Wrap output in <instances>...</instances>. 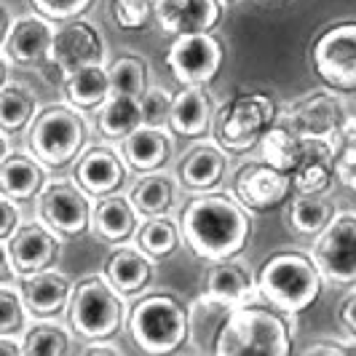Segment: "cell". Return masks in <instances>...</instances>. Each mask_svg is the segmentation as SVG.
I'll return each mask as SVG.
<instances>
[{"label": "cell", "mask_w": 356, "mask_h": 356, "mask_svg": "<svg viewBox=\"0 0 356 356\" xmlns=\"http://www.w3.org/2000/svg\"><path fill=\"white\" fill-rule=\"evenodd\" d=\"M38 214L62 238L83 236L91 228V220H94L86 191H78L67 179L46 182V188L38 196Z\"/></svg>", "instance_id": "30bf717a"}, {"label": "cell", "mask_w": 356, "mask_h": 356, "mask_svg": "<svg viewBox=\"0 0 356 356\" xmlns=\"http://www.w3.org/2000/svg\"><path fill=\"white\" fill-rule=\"evenodd\" d=\"M27 321V305L22 292L8 284L0 286V335H17Z\"/></svg>", "instance_id": "f35d334b"}, {"label": "cell", "mask_w": 356, "mask_h": 356, "mask_svg": "<svg viewBox=\"0 0 356 356\" xmlns=\"http://www.w3.org/2000/svg\"><path fill=\"white\" fill-rule=\"evenodd\" d=\"M140 126H143V102L137 97L113 94L105 105L99 107L97 129L105 140H126Z\"/></svg>", "instance_id": "4dcf8cb0"}, {"label": "cell", "mask_w": 356, "mask_h": 356, "mask_svg": "<svg viewBox=\"0 0 356 356\" xmlns=\"http://www.w3.org/2000/svg\"><path fill=\"white\" fill-rule=\"evenodd\" d=\"M59 233L51 231L46 222L43 225H19V231L3 241V260H8L14 273L27 276V273H38L46 270L56 263L59 257Z\"/></svg>", "instance_id": "5bb4252c"}, {"label": "cell", "mask_w": 356, "mask_h": 356, "mask_svg": "<svg viewBox=\"0 0 356 356\" xmlns=\"http://www.w3.org/2000/svg\"><path fill=\"white\" fill-rule=\"evenodd\" d=\"M62 86H65L67 102L83 113L102 107L113 97L110 70H105V65H86L81 70L70 72L67 78H62Z\"/></svg>", "instance_id": "4316f807"}, {"label": "cell", "mask_w": 356, "mask_h": 356, "mask_svg": "<svg viewBox=\"0 0 356 356\" xmlns=\"http://www.w3.org/2000/svg\"><path fill=\"white\" fill-rule=\"evenodd\" d=\"M222 3H225V6H233V3H241V0H222Z\"/></svg>", "instance_id": "681fc988"}, {"label": "cell", "mask_w": 356, "mask_h": 356, "mask_svg": "<svg viewBox=\"0 0 356 356\" xmlns=\"http://www.w3.org/2000/svg\"><path fill=\"white\" fill-rule=\"evenodd\" d=\"M305 147V137L289 124L284 113L276 118V124L266 131V137L260 140V159L268 161L270 166L282 169V172H289L298 166V161L303 156Z\"/></svg>", "instance_id": "f546056e"}, {"label": "cell", "mask_w": 356, "mask_h": 356, "mask_svg": "<svg viewBox=\"0 0 356 356\" xmlns=\"http://www.w3.org/2000/svg\"><path fill=\"white\" fill-rule=\"evenodd\" d=\"M143 124L156 126V129H166L172 121V105L175 97L163 89H147L143 94Z\"/></svg>", "instance_id": "ab89813d"}, {"label": "cell", "mask_w": 356, "mask_h": 356, "mask_svg": "<svg viewBox=\"0 0 356 356\" xmlns=\"http://www.w3.org/2000/svg\"><path fill=\"white\" fill-rule=\"evenodd\" d=\"M311 257L327 282L338 286L356 284V214H335V220L319 233Z\"/></svg>", "instance_id": "9c48e42d"}, {"label": "cell", "mask_w": 356, "mask_h": 356, "mask_svg": "<svg viewBox=\"0 0 356 356\" xmlns=\"http://www.w3.org/2000/svg\"><path fill=\"white\" fill-rule=\"evenodd\" d=\"M169 129L188 140H198L212 129V102L204 86H185L175 97Z\"/></svg>", "instance_id": "d4e9b609"}, {"label": "cell", "mask_w": 356, "mask_h": 356, "mask_svg": "<svg viewBox=\"0 0 356 356\" xmlns=\"http://www.w3.org/2000/svg\"><path fill=\"white\" fill-rule=\"evenodd\" d=\"M292 175L282 172L276 166H270L268 161H247L233 179V191L236 198L252 209V212H268L273 207H279L286 201L289 191H292Z\"/></svg>", "instance_id": "4fadbf2b"}, {"label": "cell", "mask_w": 356, "mask_h": 356, "mask_svg": "<svg viewBox=\"0 0 356 356\" xmlns=\"http://www.w3.org/2000/svg\"><path fill=\"white\" fill-rule=\"evenodd\" d=\"M338 179L335 143L332 140H305L303 156L292 169V185L305 196H327Z\"/></svg>", "instance_id": "ac0fdd59"}, {"label": "cell", "mask_w": 356, "mask_h": 356, "mask_svg": "<svg viewBox=\"0 0 356 356\" xmlns=\"http://www.w3.org/2000/svg\"><path fill=\"white\" fill-rule=\"evenodd\" d=\"M276 124V105L263 91H244L228 99L214 113L212 134L214 143L225 153H250L260 147L266 131Z\"/></svg>", "instance_id": "277c9868"}, {"label": "cell", "mask_w": 356, "mask_h": 356, "mask_svg": "<svg viewBox=\"0 0 356 356\" xmlns=\"http://www.w3.org/2000/svg\"><path fill=\"white\" fill-rule=\"evenodd\" d=\"M314 70L335 91H356V22H340L324 30L314 43Z\"/></svg>", "instance_id": "ba28073f"}, {"label": "cell", "mask_w": 356, "mask_h": 356, "mask_svg": "<svg viewBox=\"0 0 356 356\" xmlns=\"http://www.w3.org/2000/svg\"><path fill=\"white\" fill-rule=\"evenodd\" d=\"M0 354L3 356H22L24 354V343L14 340V335H0Z\"/></svg>", "instance_id": "c3c4849f"}, {"label": "cell", "mask_w": 356, "mask_h": 356, "mask_svg": "<svg viewBox=\"0 0 356 356\" xmlns=\"http://www.w3.org/2000/svg\"><path fill=\"white\" fill-rule=\"evenodd\" d=\"M19 292L24 298L27 311L38 319H51L56 314H62L72 298L70 279L65 273L49 270V268L22 276Z\"/></svg>", "instance_id": "d6986e66"}, {"label": "cell", "mask_w": 356, "mask_h": 356, "mask_svg": "<svg viewBox=\"0 0 356 356\" xmlns=\"http://www.w3.org/2000/svg\"><path fill=\"white\" fill-rule=\"evenodd\" d=\"M335 169H338L340 182L356 193V159H351V156H340L338 150H335Z\"/></svg>", "instance_id": "f6af8a7d"}, {"label": "cell", "mask_w": 356, "mask_h": 356, "mask_svg": "<svg viewBox=\"0 0 356 356\" xmlns=\"http://www.w3.org/2000/svg\"><path fill=\"white\" fill-rule=\"evenodd\" d=\"M233 305L214 298L212 292H204L188 308V338L193 340V348L201 354H214L217 340L222 335L225 324L231 319Z\"/></svg>", "instance_id": "ffe728a7"}, {"label": "cell", "mask_w": 356, "mask_h": 356, "mask_svg": "<svg viewBox=\"0 0 356 356\" xmlns=\"http://www.w3.org/2000/svg\"><path fill=\"white\" fill-rule=\"evenodd\" d=\"M273 3H279V0H273Z\"/></svg>", "instance_id": "f907efd6"}, {"label": "cell", "mask_w": 356, "mask_h": 356, "mask_svg": "<svg viewBox=\"0 0 356 356\" xmlns=\"http://www.w3.org/2000/svg\"><path fill=\"white\" fill-rule=\"evenodd\" d=\"M70 324L86 340L113 338L124 324V305L115 295V286L102 276L78 282L70 298Z\"/></svg>", "instance_id": "52a82bcc"}, {"label": "cell", "mask_w": 356, "mask_h": 356, "mask_svg": "<svg viewBox=\"0 0 356 356\" xmlns=\"http://www.w3.org/2000/svg\"><path fill=\"white\" fill-rule=\"evenodd\" d=\"M35 107V91L17 81H6V86L0 91V124L6 131H22L33 121Z\"/></svg>", "instance_id": "d6a6232c"}, {"label": "cell", "mask_w": 356, "mask_h": 356, "mask_svg": "<svg viewBox=\"0 0 356 356\" xmlns=\"http://www.w3.org/2000/svg\"><path fill=\"white\" fill-rule=\"evenodd\" d=\"M0 212H3V222H0V241H8V238L19 231L17 201H14L11 196H3L0 198Z\"/></svg>", "instance_id": "b9f144b4"}, {"label": "cell", "mask_w": 356, "mask_h": 356, "mask_svg": "<svg viewBox=\"0 0 356 356\" xmlns=\"http://www.w3.org/2000/svg\"><path fill=\"white\" fill-rule=\"evenodd\" d=\"M94 0H33L38 14L49 19H56V22H70V19H78L81 14H86L91 8Z\"/></svg>", "instance_id": "60d3db41"}, {"label": "cell", "mask_w": 356, "mask_h": 356, "mask_svg": "<svg viewBox=\"0 0 356 356\" xmlns=\"http://www.w3.org/2000/svg\"><path fill=\"white\" fill-rule=\"evenodd\" d=\"M228 169V156L220 145H196L191 147L182 161H179V182L193 191V193H204L212 191L214 185H220Z\"/></svg>", "instance_id": "603a6c76"}, {"label": "cell", "mask_w": 356, "mask_h": 356, "mask_svg": "<svg viewBox=\"0 0 356 356\" xmlns=\"http://www.w3.org/2000/svg\"><path fill=\"white\" fill-rule=\"evenodd\" d=\"M137 244L153 260H161V257H166V254H172V252L177 250V225L172 220H166V217H147L143 222V228H140V233H137Z\"/></svg>", "instance_id": "d590c367"}, {"label": "cell", "mask_w": 356, "mask_h": 356, "mask_svg": "<svg viewBox=\"0 0 356 356\" xmlns=\"http://www.w3.org/2000/svg\"><path fill=\"white\" fill-rule=\"evenodd\" d=\"M257 282L252 279L250 268L244 263H236L233 257L228 260H217L207 276V292H212L214 298L231 303L233 308L250 303L254 298Z\"/></svg>", "instance_id": "f1b7e54d"}, {"label": "cell", "mask_w": 356, "mask_h": 356, "mask_svg": "<svg viewBox=\"0 0 356 356\" xmlns=\"http://www.w3.org/2000/svg\"><path fill=\"white\" fill-rule=\"evenodd\" d=\"M348 351V346H338V343H314L305 348V354H332V356H343Z\"/></svg>", "instance_id": "7dc6e473"}, {"label": "cell", "mask_w": 356, "mask_h": 356, "mask_svg": "<svg viewBox=\"0 0 356 356\" xmlns=\"http://www.w3.org/2000/svg\"><path fill=\"white\" fill-rule=\"evenodd\" d=\"M83 110L72 107H49L38 115L30 131V150L43 166L65 169L67 163L81 156L83 145L89 140V126L81 115Z\"/></svg>", "instance_id": "8992f818"}, {"label": "cell", "mask_w": 356, "mask_h": 356, "mask_svg": "<svg viewBox=\"0 0 356 356\" xmlns=\"http://www.w3.org/2000/svg\"><path fill=\"white\" fill-rule=\"evenodd\" d=\"M131 204L143 217H163L175 204V179L169 175L147 172L131 191Z\"/></svg>", "instance_id": "1f68e13d"}, {"label": "cell", "mask_w": 356, "mask_h": 356, "mask_svg": "<svg viewBox=\"0 0 356 356\" xmlns=\"http://www.w3.org/2000/svg\"><path fill=\"white\" fill-rule=\"evenodd\" d=\"M284 311H270L263 305H238L233 308L231 319L217 340V356H250L292 354V330L282 316Z\"/></svg>", "instance_id": "7a4b0ae2"}, {"label": "cell", "mask_w": 356, "mask_h": 356, "mask_svg": "<svg viewBox=\"0 0 356 356\" xmlns=\"http://www.w3.org/2000/svg\"><path fill=\"white\" fill-rule=\"evenodd\" d=\"M338 321L351 338H356V292H351L338 303Z\"/></svg>", "instance_id": "ee69618b"}, {"label": "cell", "mask_w": 356, "mask_h": 356, "mask_svg": "<svg viewBox=\"0 0 356 356\" xmlns=\"http://www.w3.org/2000/svg\"><path fill=\"white\" fill-rule=\"evenodd\" d=\"M335 220V204L324 196H305L298 193L289 209V225L300 236H319Z\"/></svg>", "instance_id": "836d02e7"}, {"label": "cell", "mask_w": 356, "mask_h": 356, "mask_svg": "<svg viewBox=\"0 0 356 356\" xmlns=\"http://www.w3.org/2000/svg\"><path fill=\"white\" fill-rule=\"evenodd\" d=\"M121 156L131 172H140V175L159 172L172 156V140H169L166 129L143 124L126 140H121Z\"/></svg>", "instance_id": "7402d4cb"}, {"label": "cell", "mask_w": 356, "mask_h": 356, "mask_svg": "<svg viewBox=\"0 0 356 356\" xmlns=\"http://www.w3.org/2000/svg\"><path fill=\"white\" fill-rule=\"evenodd\" d=\"M284 115L305 140H335L338 129L346 121L343 105L327 91H314L295 99L284 110Z\"/></svg>", "instance_id": "2e32d148"}, {"label": "cell", "mask_w": 356, "mask_h": 356, "mask_svg": "<svg viewBox=\"0 0 356 356\" xmlns=\"http://www.w3.org/2000/svg\"><path fill=\"white\" fill-rule=\"evenodd\" d=\"M129 332L147 354L177 351L188 340V311L172 295H147L129 314Z\"/></svg>", "instance_id": "5b68a950"}, {"label": "cell", "mask_w": 356, "mask_h": 356, "mask_svg": "<svg viewBox=\"0 0 356 356\" xmlns=\"http://www.w3.org/2000/svg\"><path fill=\"white\" fill-rule=\"evenodd\" d=\"M222 43L212 33L177 35L166 51V67L182 86H204L222 67Z\"/></svg>", "instance_id": "8fae6325"}, {"label": "cell", "mask_w": 356, "mask_h": 356, "mask_svg": "<svg viewBox=\"0 0 356 356\" xmlns=\"http://www.w3.org/2000/svg\"><path fill=\"white\" fill-rule=\"evenodd\" d=\"M0 188L3 196H11L14 201H30L40 196V191L46 188V166L35 156L6 153L0 169Z\"/></svg>", "instance_id": "484cf974"}, {"label": "cell", "mask_w": 356, "mask_h": 356, "mask_svg": "<svg viewBox=\"0 0 356 356\" xmlns=\"http://www.w3.org/2000/svg\"><path fill=\"white\" fill-rule=\"evenodd\" d=\"M182 236L201 260H228L250 241V212L241 201H233L225 193L198 196L182 212Z\"/></svg>", "instance_id": "6da1fadb"}, {"label": "cell", "mask_w": 356, "mask_h": 356, "mask_svg": "<svg viewBox=\"0 0 356 356\" xmlns=\"http://www.w3.org/2000/svg\"><path fill=\"white\" fill-rule=\"evenodd\" d=\"M126 177V166L121 159L110 150V147H91L89 153L81 159L75 169L78 185L89 193V196H113Z\"/></svg>", "instance_id": "44dd1931"}, {"label": "cell", "mask_w": 356, "mask_h": 356, "mask_svg": "<svg viewBox=\"0 0 356 356\" xmlns=\"http://www.w3.org/2000/svg\"><path fill=\"white\" fill-rule=\"evenodd\" d=\"M110 83L113 94L143 99V94L147 91V65L137 54H126L110 65Z\"/></svg>", "instance_id": "e575fe53"}, {"label": "cell", "mask_w": 356, "mask_h": 356, "mask_svg": "<svg viewBox=\"0 0 356 356\" xmlns=\"http://www.w3.org/2000/svg\"><path fill=\"white\" fill-rule=\"evenodd\" d=\"M137 207L124 196H102L94 207L91 228L107 244H124L137 228Z\"/></svg>", "instance_id": "83f0119b"}, {"label": "cell", "mask_w": 356, "mask_h": 356, "mask_svg": "<svg viewBox=\"0 0 356 356\" xmlns=\"http://www.w3.org/2000/svg\"><path fill=\"white\" fill-rule=\"evenodd\" d=\"M83 354H121V346H115V343H110L107 338H99L89 343L86 348H83Z\"/></svg>", "instance_id": "bcb514c9"}, {"label": "cell", "mask_w": 356, "mask_h": 356, "mask_svg": "<svg viewBox=\"0 0 356 356\" xmlns=\"http://www.w3.org/2000/svg\"><path fill=\"white\" fill-rule=\"evenodd\" d=\"M56 30L49 17H22L3 33V56L6 65L33 67L49 59Z\"/></svg>", "instance_id": "9a60e30c"}, {"label": "cell", "mask_w": 356, "mask_h": 356, "mask_svg": "<svg viewBox=\"0 0 356 356\" xmlns=\"http://www.w3.org/2000/svg\"><path fill=\"white\" fill-rule=\"evenodd\" d=\"M332 143H335V150H338L340 156L356 159V118H346L343 121V126L338 129Z\"/></svg>", "instance_id": "7bdbcfd3"}, {"label": "cell", "mask_w": 356, "mask_h": 356, "mask_svg": "<svg viewBox=\"0 0 356 356\" xmlns=\"http://www.w3.org/2000/svg\"><path fill=\"white\" fill-rule=\"evenodd\" d=\"M159 11V0H113V22L121 30H145Z\"/></svg>", "instance_id": "74e56055"}, {"label": "cell", "mask_w": 356, "mask_h": 356, "mask_svg": "<svg viewBox=\"0 0 356 356\" xmlns=\"http://www.w3.org/2000/svg\"><path fill=\"white\" fill-rule=\"evenodd\" d=\"M222 0H159L156 19L169 35H196L212 33L222 22Z\"/></svg>", "instance_id": "e0dca14e"}, {"label": "cell", "mask_w": 356, "mask_h": 356, "mask_svg": "<svg viewBox=\"0 0 356 356\" xmlns=\"http://www.w3.org/2000/svg\"><path fill=\"white\" fill-rule=\"evenodd\" d=\"M105 54L107 46L102 33L86 19H70L56 30L49 62L62 78H67L70 72L81 70L86 65H102Z\"/></svg>", "instance_id": "7c38bea8"}, {"label": "cell", "mask_w": 356, "mask_h": 356, "mask_svg": "<svg viewBox=\"0 0 356 356\" xmlns=\"http://www.w3.org/2000/svg\"><path fill=\"white\" fill-rule=\"evenodd\" d=\"M321 279L324 273L314 257H305L300 252H276L257 273V292L273 308L284 314H300L316 303Z\"/></svg>", "instance_id": "3957f363"}, {"label": "cell", "mask_w": 356, "mask_h": 356, "mask_svg": "<svg viewBox=\"0 0 356 356\" xmlns=\"http://www.w3.org/2000/svg\"><path fill=\"white\" fill-rule=\"evenodd\" d=\"M70 351V338L62 327L51 321L35 324L24 335V354L27 356H62Z\"/></svg>", "instance_id": "8d00e7d4"}, {"label": "cell", "mask_w": 356, "mask_h": 356, "mask_svg": "<svg viewBox=\"0 0 356 356\" xmlns=\"http://www.w3.org/2000/svg\"><path fill=\"white\" fill-rule=\"evenodd\" d=\"M153 257L145 250H129L121 247L115 250L105 263L107 282L115 286V292H121L126 298L145 292L153 282Z\"/></svg>", "instance_id": "cb8c5ba5"}]
</instances>
